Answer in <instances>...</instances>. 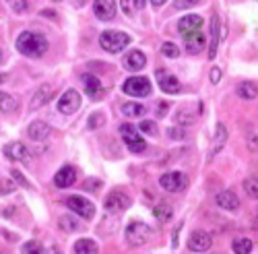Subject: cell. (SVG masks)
Returning a JSON list of instances; mask_svg holds the SVG:
<instances>
[{
  "label": "cell",
  "mask_w": 258,
  "mask_h": 254,
  "mask_svg": "<svg viewBox=\"0 0 258 254\" xmlns=\"http://www.w3.org/2000/svg\"><path fill=\"white\" fill-rule=\"evenodd\" d=\"M17 50L23 56L39 58V56H44L46 50H48V39L41 33H35V31H23L17 37Z\"/></svg>",
  "instance_id": "cell-1"
},
{
  "label": "cell",
  "mask_w": 258,
  "mask_h": 254,
  "mask_svg": "<svg viewBox=\"0 0 258 254\" xmlns=\"http://www.w3.org/2000/svg\"><path fill=\"white\" fill-rule=\"evenodd\" d=\"M99 44L105 52H110V54H118L122 52L128 44H131V35H126L122 31H103L99 35Z\"/></svg>",
  "instance_id": "cell-2"
},
{
  "label": "cell",
  "mask_w": 258,
  "mask_h": 254,
  "mask_svg": "<svg viewBox=\"0 0 258 254\" xmlns=\"http://www.w3.org/2000/svg\"><path fill=\"white\" fill-rule=\"evenodd\" d=\"M122 91L133 97H147L151 95V81L147 77H133L122 85Z\"/></svg>",
  "instance_id": "cell-3"
},
{
  "label": "cell",
  "mask_w": 258,
  "mask_h": 254,
  "mask_svg": "<svg viewBox=\"0 0 258 254\" xmlns=\"http://www.w3.org/2000/svg\"><path fill=\"white\" fill-rule=\"evenodd\" d=\"M120 135H122L126 147H128V149H131L133 153H143V151L147 149V143L141 139L139 129H135V126H131V124H122V126H120Z\"/></svg>",
  "instance_id": "cell-4"
},
{
  "label": "cell",
  "mask_w": 258,
  "mask_h": 254,
  "mask_svg": "<svg viewBox=\"0 0 258 254\" xmlns=\"http://www.w3.org/2000/svg\"><path fill=\"white\" fill-rule=\"evenodd\" d=\"M149 236H151V227L143 221H133L126 227V240L133 246H143L149 240Z\"/></svg>",
  "instance_id": "cell-5"
},
{
  "label": "cell",
  "mask_w": 258,
  "mask_h": 254,
  "mask_svg": "<svg viewBox=\"0 0 258 254\" xmlns=\"http://www.w3.org/2000/svg\"><path fill=\"white\" fill-rule=\"evenodd\" d=\"M159 184L165 193H180L188 186V178L182 172H167L159 178Z\"/></svg>",
  "instance_id": "cell-6"
},
{
  "label": "cell",
  "mask_w": 258,
  "mask_h": 254,
  "mask_svg": "<svg viewBox=\"0 0 258 254\" xmlns=\"http://www.w3.org/2000/svg\"><path fill=\"white\" fill-rule=\"evenodd\" d=\"M131 205H133L131 197L120 193V190H114V193H110V195L105 197V203H103V207L110 211V213H120V211H126Z\"/></svg>",
  "instance_id": "cell-7"
},
{
  "label": "cell",
  "mask_w": 258,
  "mask_h": 254,
  "mask_svg": "<svg viewBox=\"0 0 258 254\" xmlns=\"http://www.w3.org/2000/svg\"><path fill=\"white\" fill-rule=\"evenodd\" d=\"M67 205L71 211H75V213L83 219H93V215H95V205L83 197H71L67 201Z\"/></svg>",
  "instance_id": "cell-8"
},
{
  "label": "cell",
  "mask_w": 258,
  "mask_h": 254,
  "mask_svg": "<svg viewBox=\"0 0 258 254\" xmlns=\"http://www.w3.org/2000/svg\"><path fill=\"white\" fill-rule=\"evenodd\" d=\"M79 108H81V95H79L75 89H69L67 93H64V95L58 99V112L67 114V116L75 114Z\"/></svg>",
  "instance_id": "cell-9"
},
{
  "label": "cell",
  "mask_w": 258,
  "mask_h": 254,
  "mask_svg": "<svg viewBox=\"0 0 258 254\" xmlns=\"http://www.w3.org/2000/svg\"><path fill=\"white\" fill-rule=\"evenodd\" d=\"M5 155H7L9 159H13V161H21V163H25V165H29V163L33 161L29 149H27L23 143H9V145L5 147Z\"/></svg>",
  "instance_id": "cell-10"
},
{
  "label": "cell",
  "mask_w": 258,
  "mask_h": 254,
  "mask_svg": "<svg viewBox=\"0 0 258 254\" xmlns=\"http://www.w3.org/2000/svg\"><path fill=\"white\" fill-rule=\"evenodd\" d=\"M213 246V238L203 229L192 231L190 238H188V250L190 252H207Z\"/></svg>",
  "instance_id": "cell-11"
},
{
  "label": "cell",
  "mask_w": 258,
  "mask_h": 254,
  "mask_svg": "<svg viewBox=\"0 0 258 254\" xmlns=\"http://www.w3.org/2000/svg\"><path fill=\"white\" fill-rule=\"evenodd\" d=\"M203 27V17L201 15H186L180 19V23H178V29L182 33V37H188L192 33H199Z\"/></svg>",
  "instance_id": "cell-12"
},
{
  "label": "cell",
  "mask_w": 258,
  "mask_h": 254,
  "mask_svg": "<svg viewBox=\"0 0 258 254\" xmlns=\"http://www.w3.org/2000/svg\"><path fill=\"white\" fill-rule=\"evenodd\" d=\"M155 75H157V83H159L161 91H165V93H180V91H182L180 81H178L174 75H171V73H167V71L159 69Z\"/></svg>",
  "instance_id": "cell-13"
},
{
  "label": "cell",
  "mask_w": 258,
  "mask_h": 254,
  "mask_svg": "<svg viewBox=\"0 0 258 254\" xmlns=\"http://www.w3.org/2000/svg\"><path fill=\"white\" fill-rule=\"evenodd\" d=\"M95 17L101 21H112L116 17V0H95L93 3Z\"/></svg>",
  "instance_id": "cell-14"
},
{
  "label": "cell",
  "mask_w": 258,
  "mask_h": 254,
  "mask_svg": "<svg viewBox=\"0 0 258 254\" xmlns=\"http://www.w3.org/2000/svg\"><path fill=\"white\" fill-rule=\"evenodd\" d=\"M225 143H227V129H225V124H217V126H215V137H213V145H211V149H209L207 159L211 161L215 155H217L223 149Z\"/></svg>",
  "instance_id": "cell-15"
},
{
  "label": "cell",
  "mask_w": 258,
  "mask_h": 254,
  "mask_svg": "<svg viewBox=\"0 0 258 254\" xmlns=\"http://www.w3.org/2000/svg\"><path fill=\"white\" fill-rule=\"evenodd\" d=\"M75 182H77V169H75L73 165L60 167L58 172H56V176H54V184H56L58 188H69V186H73Z\"/></svg>",
  "instance_id": "cell-16"
},
{
  "label": "cell",
  "mask_w": 258,
  "mask_h": 254,
  "mask_svg": "<svg viewBox=\"0 0 258 254\" xmlns=\"http://www.w3.org/2000/svg\"><path fill=\"white\" fill-rule=\"evenodd\" d=\"M122 62H124V69L137 73V71L145 69V65H147V56H145L143 52H139V50H133V52H128V54L124 56Z\"/></svg>",
  "instance_id": "cell-17"
},
{
  "label": "cell",
  "mask_w": 258,
  "mask_h": 254,
  "mask_svg": "<svg viewBox=\"0 0 258 254\" xmlns=\"http://www.w3.org/2000/svg\"><path fill=\"white\" fill-rule=\"evenodd\" d=\"M217 205L221 207V209H225V211H235L240 207V199H238V195L235 193H231V190H221V193L217 195Z\"/></svg>",
  "instance_id": "cell-18"
},
{
  "label": "cell",
  "mask_w": 258,
  "mask_h": 254,
  "mask_svg": "<svg viewBox=\"0 0 258 254\" xmlns=\"http://www.w3.org/2000/svg\"><path fill=\"white\" fill-rule=\"evenodd\" d=\"M192 105H195V103H188V105H182V108H180V112L176 114V122H178V124L188 126V124H192V122H195V120L201 116L203 105H201V108H197L195 112H190V110H192Z\"/></svg>",
  "instance_id": "cell-19"
},
{
  "label": "cell",
  "mask_w": 258,
  "mask_h": 254,
  "mask_svg": "<svg viewBox=\"0 0 258 254\" xmlns=\"http://www.w3.org/2000/svg\"><path fill=\"white\" fill-rule=\"evenodd\" d=\"M219 33H221V23H219V17L213 15L211 19V46H209V58L213 60L215 54H217V46H219Z\"/></svg>",
  "instance_id": "cell-20"
},
{
  "label": "cell",
  "mask_w": 258,
  "mask_h": 254,
  "mask_svg": "<svg viewBox=\"0 0 258 254\" xmlns=\"http://www.w3.org/2000/svg\"><path fill=\"white\" fill-rule=\"evenodd\" d=\"M27 135H29L31 141H44V139L50 135V124L41 122V120H35V122L29 124Z\"/></svg>",
  "instance_id": "cell-21"
},
{
  "label": "cell",
  "mask_w": 258,
  "mask_h": 254,
  "mask_svg": "<svg viewBox=\"0 0 258 254\" xmlns=\"http://www.w3.org/2000/svg\"><path fill=\"white\" fill-rule=\"evenodd\" d=\"M50 99H52V85H41L31 99V110H39L41 105H46Z\"/></svg>",
  "instance_id": "cell-22"
},
{
  "label": "cell",
  "mask_w": 258,
  "mask_h": 254,
  "mask_svg": "<svg viewBox=\"0 0 258 254\" xmlns=\"http://www.w3.org/2000/svg\"><path fill=\"white\" fill-rule=\"evenodd\" d=\"M184 39H186V50L190 54H199L201 50H205V35H203V31L192 33V35H188Z\"/></svg>",
  "instance_id": "cell-23"
},
{
  "label": "cell",
  "mask_w": 258,
  "mask_h": 254,
  "mask_svg": "<svg viewBox=\"0 0 258 254\" xmlns=\"http://www.w3.org/2000/svg\"><path fill=\"white\" fill-rule=\"evenodd\" d=\"M83 85H85V91H87V95H91L93 99L99 95V91H101V83H99V79L97 77H93V75H83Z\"/></svg>",
  "instance_id": "cell-24"
},
{
  "label": "cell",
  "mask_w": 258,
  "mask_h": 254,
  "mask_svg": "<svg viewBox=\"0 0 258 254\" xmlns=\"http://www.w3.org/2000/svg\"><path fill=\"white\" fill-rule=\"evenodd\" d=\"M147 112V108L143 103H137V101H128L122 105V114L128 116V118H143Z\"/></svg>",
  "instance_id": "cell-25"
},
{
  "label": "cell",
  "mask_w": 258,
  "mask_h": 254,
  "mask_svg": "<svg viewBox=\"0 0 258 254\" xmlns=\"http://www.w3.org/2000/svg\"><path fill=\"white\" fill-rule=\"evenodd\" d=\"M97 252H99L97 244L93 240H89V238H83V240H79L75 244V254H97Z\"/></svg>",
  "instance_id": "cell-26"
},
{
  "label": "cell",
  "mask_w": 258,
  "mask_h": 254,
  "mask_svg": "<svg viewBox=\"0 0 258 254\" xmlns=\"http://www.w3.org/2000/svg\"><path fill=\"white\" fill-rule=\"evenodd\" d=\"M153 215H155V219L157 221H169L171 217H174V209H171V205H167V203H159L155 209H153Z\"/></svg>",
  "instance_id": "cell-27"
},
{
  "label": "cell",
  "mask_w": 258,
  "mask_h": 254,
  "mask_svg": "<svg viewBox=\"0 0 258 254\" xmlns=\"http://www.w3.org/2000/svg\"><path fill=\"white\" fill-rule=\"evenodd\" d=\"M238 95L242 99H254L258 95V87L254 83H250V81H244V83L238 85Z\"/></svg>",
  "instance_id": "cell-28"
},
{
  "label": "cell",
  "mask_w": 258,
  "mask_h": 254,
  "mask_svg": "<svg viewBox=\"0 0 258 254\" xmlns=\"http://www.w3.org/2000/svg\"><path fill=\"white\" fill-rule=\"evenodd\" d=\"M17 99L9 93H3L0 91V112H15L17 110Z\"/></svg>",
  "instance_id": "cell-29"
},
{
  "label": "cell",
  "mask_w": 258,
  "mask_h": 254,
  "mask_svg": "<svg viewBox=\"0 0 258 254\" xmlns=\"http://www.w3.org/2000/svg\"><path fill=\"white\" fill-rule=\"evenodd\" d=\"M231 248H233L235 254H250L252 252V242L248 238H240V240H235L231 244Z\"/></svg>",
  "instance_id": "cell-30"
},
{
  "label": "cell",
  "mask_w": 258,
  "mask_h": 254,
  "mask_svg": "<svg viewBox=\"0 0 258 254\" xmlns=\"http://www.w3.org/2000/svg\"><path fill=\"white\" fill-rule=\"evenodd\" d=\"M244 190H246V195L250 197V199H258V178L256 176H252V178H246L244 180Z\"/></svg>",
  "instance_id": "cell-31"
},
{
  "label": "cell",
  "mask_w": 258,
  "mask_h": 254,
  "mask_svg": "<svg viewBox=\"0 0 258 254\" xmlns=\"http://www.w3.org/2000/svg\"><path fill=\"white\" fill-rule=\"evenodd\" d=\"M58 225L64 229V231H77L79 229V221H75L71 215H62L58 219Z\"/></svg>",
  "instance_id": "cell-32"
},
{
  "label": "cell",
  "mask_w": 258,
  "mask_h": 254,
  "mask_svg": "<svg viewBox=\"0 0 258 254\" xmlns=\"http://www.w3.org/2000/svg\"><path fill=\"white\" fill-rule=\"evenodd\" d=\"M161 54L167 56V58H176V56H180V48L176 44H171V41H165V44L161 46Z\"/></svg>",
  "instance_id": "cell-33"
},
{
  "label": "cell",
  "mask_w": 258,
  "mask_h": 254,
  "mask_svg": "<svg viewBox=\"0 0 258 254\" xmlns=\"http://www.w3.org/2000/svg\"><path fill=\"white\" fill-rule=\"evenodd\" d=\"M15 188H17V184L13 178H0V195H11Z\"/></svg>",
  "instance_id": "cell-34"
},
{
  "label": "cell",
  "mask_w": 258,
  "mask_h": 254,
  "mask_svg": "<svg viewBox=\"0 0 258 254\" xmlns=\"http://www.w3.org/2000/svg\"><path fill=\"white\" fill-rule=\"evenodd\" d=\"M139 131H141V133H145V135L155 137V135H157V124H155V122H151V120H143V122H141V126H139Z\"/></svg>",
  "instance_id": "cell-35"
},
{
  "label": "cell",
  "mask_w": 258,
  "mask_h": 254,
  "mask_svg": "<svg viewBox=\"0 0 258 254\" xmlns=\"http://www.w3.org/2000/svg\"><path fill=\"white\" fill-rule=\"evenodd\" d=\"M23 254H44V248H41V244L39 242H27V244H23Z\"/></svg>",
  "instance_id": "cell-36"
},
{
  "label": "cell",
  "mask_w": 258,
  "mask_h": 254,
  "mask_svg": "<svg viewBox=\"0 0 258 254\" xmlns=\"http://www.w3.org/2000/svg\"><path fill=\"white\" fill-rule=\"evenodd\" d=\"M103 122H105L103 114L95 112V114H91V118H89V122H87V129H89V131H95V129H99V126H101Z\"/></svg>",
  "instance_id": "cell-37"
},
{
  "label": "cell",
  "mask_w": 258,
  "mask_h": 254,
  "mask_svg": "<svg viewBox=\"0 0 258 254\" xmlns=\"http://www.w3.org/2000/svg\"><path fill=\"white\" fill-rule=\"evenodd\" d=\"M7 3L15 13H25L27 11V0H7Z\"/></svg>",
  "instance_id": "cell-38"
},
{
  "label": "cell",
  "mask_w": 258,
  "mask_h": 254,
  "mask_svg": "<svg viewBox=\"0 0 258 254\" xmlns=\"http://www.w3.org/2000/svg\"><path fill=\"white\" fill-rule=\"evenodd\" d=\"M120 7H122V11H124L126 15H135V13L139 11L135 0H120Z\"/></svg>",
  "instance_id": "cell-39"
},
{
  "label": "cell",
  "mask_w": 258,
  "mask_h": 254,
  "mask_svg": "<svg viewBox=\"0 0 258 254\" xmlns=\"http://www.w3.org/2000/svg\"><path fill=\"white\" fill-rule=\"evenodd\" d=\"M11 176H13V180H15V184H21V186H23V188H31V184L25 180V176L23 174H21V172H17V169H13V172H11Z\"/></svg>",
  "instance_id": "cell-40"
},
{
  "label": "cell",
  "mask_w": 258,
  "mask_h": 254,
  "mask_svg": "<svg viewBox=\"0 0 258 254\" xmlns=\"http://www.w3.org/2000/svg\"><path fill=\"white\" fill-rule=\"evenodd\" d=\"M199 3H201V0H176L174 7L176 9H192V7L199 5Z\"/></svg>",
  "instance_id": "cell-41"
},
{
  "label": "cell",
  "mask_w": 258,
  "mask_h": 254,
  "mask_svg": "<svg viewBox=\"0 0 258 254\" xmlns=\"http://www.w3.org/2000/svg\"><path fill=\"white\" fill-rule=\"evenodd\" d=\"M248 149L258 153V137L256 135H248Z\"/></svg>",
  "instance_id": "cell-42"
},
{
  "label": "cell",
  "mask_w": 258,
  "mask_h": 254,
  "mask_svg": "<svg viewBox=\"0 0 258 254\" xmlns=\"http://www.w3.org/2000/svg\"><path fill=\"white\" fill-rule=\"evenodd\" d=\"M219 81H221V69H213V71H211V83L217 85Z\"/></svg>",
  "instance_id": "cell-43"
},
{
  "label": "cell",
  "mask_w": 258,
  "mask_h": 254,
  "mask_svg": "<svg viewBox=\"0 0 258 254\" xmlns=\"http://www.w3.org/2000/svg\"><path fill=\"white\" fill-rule=\"evenodd\" d=\"M167 108H169V105H167V103L159 101V103H157V116H159V118H163V116L167 114Z\"/></svg>",
  "instance_id": "cell-44"
},
{
  "label": "cell",
  "mask_w": 258,
  "mask_h": 254,
  "mask_svg": "<svg viewBox=\"0 0 258 254\" xmlns=\"http://www.w3.org/2000/svg\"><path fill=\"white\" fill-rule=\"evenodd\" d=\"M184 135H186V133H184L182 129H178V126L169 131V137H171V139H184Z\"/></svg>",
  "instance_id": "cell-45"
},
{
  "label": "cell",
  "mask_w": 258,
  "mask_h": 254,
  "mask_svg": "<svg viewBox=\"0 0 258 254\" xmlns=\"http://www.w3.org/2000/svg\"><path fill=\"white\" fill-rule=\"evenodd\" d=\"M44 254H62V252H60V250H58L56 246H50V248H48V250H46Z\"/></svg>",
  "instance_id": "cell-46"
},
{
  "label": "cell",
  "mask_w": 258,
  "mask_h": 254,
  "mask_svg": "<svg viewBox=\"0 0 258 254\" xmlns=\"http://www.w3.org/2000/svg\"><path fill=\"white\" fill-rule=\"evenodd\" d=\"M101 186V180H95V182H89L87 188H99Z\"/></svg>",
  "instance_id": "cell-47"
},
{
  "label": "cell",
  "mask_w": 258,
  "mask_h": 254,
  "mask_svg": "<svg viewBox=\"0 0 258 254\" xmlns=\"http://www.w3.org/2000/svg\"><path fill=\"white\" fill-rule=\"evenodd\" d=\"M135 3H137V9L141 11V9H145V5H147V0H135Z\"/></svg>",
  "instance_id": "cell-48"
},
{
  "label": "cell",
  "mask_w": 258,
  "mask_h": 254,
  "mask_svg": "<svg viewBox=\"0 0 258 254\" xmlns=\"http://www.w3.org/2000/svg\"><path fill=\"white\" fill-rule=\"evenodd\" d=\"M151 3H153L155 7H161V5H165V0H151Z\"/></svg>",
  "instance_id": "cell-49"
},
{
  "label": "cell",
  "mask_w": 258,
  "mask_h": 254,
  "mask_svg": "<svg viewBox=\"0 0 258 254\" xmlns=\"http://www.w3.org/2000/svg\"><path fill=\"white\" fill-rule=\"evenodd\" d=\"M7 79H9V75H5V73H3V75H0V83H5Z\"/></svg>",
  "instance_id": "cell-50"
},
{
  "label": "cell",
  "mask_w": 258,
  "mask_h": 254,
  "mask_svg": "<svg viewBox=\"0 0 258 254\" xmlns=\"http://www.w3.org/2000/svg\"><path fill=\"white\" fill-rule=\"evenodd\" d=\"M0 62H3V50H0Z\"/></svg>",
  "instance_id": "cell-51"
},
{
  "label": "cell",
  "mask_w": 258,
  "mask_h": 254,
  "mask_svg": "<svg viewBox=\"0 0 258 254\" xmlns=\"http://www.w3.org/2000/svg\"><path fill=\"white\" fill-rule=\"evenodd\" d=\"M56 3H58V0H56Z\"/></svg>",
  "instance_id": "cell-52"
}]
</instances>
